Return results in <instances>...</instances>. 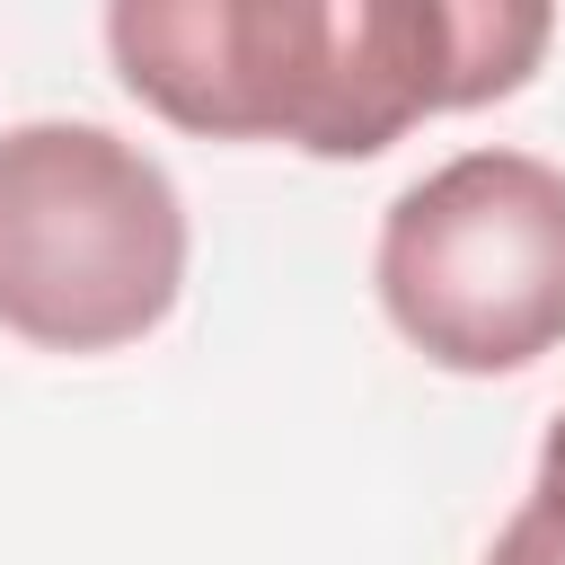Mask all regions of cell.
Listing matches in <instances>:
<instances>
[{
	"instance_id": "1",
	"label": "cell",
	"mask_w": 565,
	"mask_h": 565,
	"mask_svg": "<svg viewBox=\"0 0 565 565\" xmlns=\"http://www.w3.org/2000/svg\"><path fill=\"white\" fill-rule=\"evenodd\" d=\"M556 18L539 0H115L106 53L141 106L212 141L371 159L424 115L512 97Z\"/></svg>"
},
{
	"instance_id": "2",
	"label": "cell",
	"mask_w": 565,
	"mask_h": 565,
	"mask_svg": "<svg viewBox=\"0 0 565 565\" xmlns=\"http://www.w3.org/2000/svg\"><path fill=\"white\" fill-rule=\"evenodd\" d=\"M185 291V203L106 124L0 132V327L35 353H124Z\"/></svg>"
},
{
	"instance_id": "3",
	"label": "cell",
	"mask_w": 565,
	"mask_h": 565,
	"mask_svg": "<svg viewBox=\"0 0 565 565\" xmlns=\"http://www.w3.org/2000/svg\"><path fill=\"white\" fill-rule=\"evenodd\" d=\"M388 327L468 380L530 371L565 344V168L530 150H459L415 177L371 256Z\"/></svg>"
},
{
	"instance_id": "4",
	"label": "cell",
	"mask_w": 565,
	"mask_h": 565,
	"mask_svg": "<svg viewBox=\"0 0 565 565\" xmlns=\"http://www.w3.org/2000/svg\"><path fill=\"white\" fill-rule=\"evenodd\" d=\"M486 565H565V415L547 424V450H539V477L521 494V512L494 530Z\"/></svg>"
}]
</instances>
